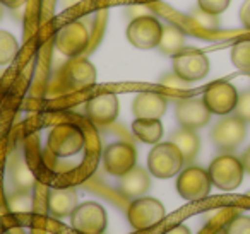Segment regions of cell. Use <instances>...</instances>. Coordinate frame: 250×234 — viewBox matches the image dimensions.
Listing matches in <instances>:
<instances>
[{"instance_id": "obj_26", "label": "cell", "mask_w": 250, "mask_h": 234, "mask_svg": "<svg viewBox=\"0 0 250 234\" xmlns=\"http://www.w3.org/2000/svg\"><path fill=\"white\" fill-rule=\"evenodd\" d=\"M190 21L194 22L197 28L206 29V31H214V29L219 28V19L218 16L209 14V12L202 11V9H197L190 14Z\"/></svg>"}, {"instance_id": "obj_36", "label": "cell", "mask_w": 250, "mask_h": 234, "mask_svg": "<svg viewBox=\"0 0 250 234\" xmlns=\"http://www.w3.org/2000/svg\"><path fill=\"white\" fill-rule=\"evenodd\" d=\"M216 234H225V231L221 229V231H218V233H216Z\"/></svg>"}, {"instance_id": "obj_1", "label": "cell", "mask_w": 250, "mask_h": 234, "mask_svg": "<svg viewBox=\"0 0 250 234\" xmlns=\"http://www.w3.org/2000/svg\"><path fill=\"white\" fill-rule=\"evenodd\" d=\"M184 162V156L173 142H163V144L158 142L147 156V169L151 175L161 179L173 178L175 175H178Z\"/></svg>"}, {"instance_id": "obj_22", "label": "cell", "mask_w": 250, "mask_h": 234, "mask_svg": "<svg viewBox=\"0 0 250 234\" xmlns=\"http://www.w3.org/2000/svg\"><path fill=\"white\" fill-rule=\"evenodd\" d=\"M7 205L14 214H31L35 209V200L29 190H18L7 196Z\"/></svg>"}, {"instance_id": "obj_29", "label": "cell", "mask_w": 250, "mask_h": 234, "mask_svg": "<svg viewBox=\"0 0 250 234\" xmlns=\"http://www.w3.org/2000/svg\"><path fill=\"white\" fill-rule=\"evenodd\" d=\"M235 115L243 121H250V91H245L238 96V103L235 106Z\"/></svg>"}, {"instance_id": "obj_32", "label": "cell", "mask_w": 250, "mask_h": 234, "mask_svg": "<svg viewBox=\"0 0 250 234\" xmlns=\"http://www.w3.org/2000/svg\"><path fill=\"white\" fill-rule=\"evenodd\" d=\"M0 2L9 9H19V7H22L28 0H0Z\"/></svg>"}, {"instance_id": "obj_17", "label": "cell", "mask_w": 250, "mask_h": 234, "mask_svg": "<svg viewBox=\"0 0 250 234\" xmlns=\"http://www.w3.org/2000/svg\"><path fill=\"white\" fill-rule=\"evenodd\" d=\"M151 186V178L149 173L146 169L134 166L129 173H125L124 176H120V183H118V190L124 196L127 198H139L144 193L149 190Z\"/></svg>"}, {"instance_id": "obj_33", "label": "cell", "mask_w": 250, "mask_h": 234, "mask_svg": "<svg viewBox=\"0 0 250 234\" xmlns=\"http://www.w3.org/2000/svg\"><path fill=\"white\" fill-rule=\"evenodd\" d=\"M165 234H192L190 229H188L187 226H184V224H178L177 227H173V229L167 231Z\"/></svg>"}, {"instance_id": "obj_3", "label": "cell", "mask_w": 250, "mask_h": 234, "mask_svg": "<svg viewBox=\"0 0 250 234\" xmlns=\"http://www.w3.org/2000/svg\"><path fill=\"white\" fill-rule=\"evenodd\" d=\"M84 134L72 123H60L48 134V151L57 157H70L84 149Z\"/></svg>"}, {"instance_id": "obj_27", "label": "cell", "mask_w": 250, "mask_h": 234, "mask_svg": "<svg viewBox=\"0 0 250 234\" xmlns=\"http://www.w3.org/2000/svg\"><path fill=\"white\" fill-rule=\"evenodd\" d=\"M223 231L225 234H250V217L235 215L225 224Z\"/></svg>"}, {"instance_id": "obj_16", "label": "cell", "mask_w": 250, "mask_h": 234, "mask_svg": "<svg viewBox=\"0 0 250 234\" xmlns=\"http://www.w3.org/2000/svg\"><path fill=\"white\" fill-rule=\"evenodd\" d=\"M168 101L163 94L144 91L134 98L132 113L136 118H161L167 111Z\"/></svg>"}, {"instance_id": "obj_18", "label": "cell", "mask_w": 250, "mask_h": 234, "mask_svg": "<svg viewBox=\"0 0 250 234\" xmlns=\"http://www.w3.org/2000/svg\"><path fill=\"white\" fill-rule=\"evenodd\" d=\"M77 207V192L74 188H53L48 195V210L53 217H70Z\"/></svg>"}, {"instance_id": "obj_14", "label": "cell", "mask_w": 250, "mask_h": 234, "mask_svg": "<svg viewBox=\"0 0 250 234\" xmlns=\"http://www.w3.org/2000/svg\"><path fill=\"white\" fill-rule=\"evenodd\" d=\"M175 115H177V120L182 128L197 130V128H202L204 125L209 123L212 113L208 110L202 99L187 98V99H180L177 103Z\"/></svg>"}, {"instance_id": "obj_30", "label": "cell", "mask_w": 250, "mask_h": 234, "mask_svg": "<svg viewBox=\"0 0 250 234\" xmlns=\"http://www.w3.org/2000/svg\"><path fill=\"white\" fill-rule=\"evenodd\" d=\"M161 86L165 87H170V89H178V91H184V89H188L190 87V82L184 80L182 77H178L177 74H170V76H165L163 79L160 80Z\"/></svg>"}, {"instance_id": "obj_31", "label": "cell", "mask_w": 250, "mask_h": 234, "mask_svg": "<svg viewBox=\"0 0 250 234\" xmlns=\"http://www.w3.org/2000/svg\"><path fill=\"white\" fill-rule=\"evenodd\" d=\"M240 21L247 29H250V0H245L240 9Z\"/></svg>"}, {"instance_id": "obj_10", "label": "cell", "mask_w": 250, "mask_h": 234, "mask_svg": "<svg viewBox=\"0 0 250 234\" xmlns=\"http://www.w3.org/2000/svg\"><path fill=\"white\" fill-rule=\"evenodd\" d=\"M238 96V91L233 84L226 82V80H218V82H212L206 87L204 94H202V101L211 113L226 117L231 111H235Z\"/></svg>"}, {"instance_id": "obj_2", "label": "cell", "mask_w": 250, "mask_h": 234, "mask_svg": "<svg viewBox=\"0 0 250 234\" xmlns=\"http://www.w3.org/2000/svg\"><path fill=\"white\" fill-rule=\"evenodd\" d=\"M208 173L216 188L223 192H231L242 185L245 169H243L242 159L231 154H221L209 164Z\"/></svg>"}, {"instance_id": "obj_35", "label": "cell", "mask_w": 250, "mask_h": 234, "mask_svg": "<svg viewBox=\"0 0 250 234\" xmlns=\"http://www.w3.org/2000/svg\"><path fill=\"white\" fill-rule=\"evenodd\" d=\"M2 5H4V4H2V2H0V18H2Z\"/></svg>"}, {"instance_id": "obj_8", "label": "cell", "mask_w": 250, "mask_h": 234, "mask_svg": "<svg viewBox=\"0 0 250 234\" xmlns=\"http://www.w3.org/2000/svg\"><path fill=\"white\" fill-rule=\"evenodd\" d=\"M209 58L195 48H184L173 55V72L187 82L204 79L209 74Z\"/></svg>"}, {"instance_id": "obj_7", "label": "cell", "mask_w": 250, "mask_h": 234, "mask_svg": "<svg viewBox=\"0 0 250 234\" xmlns=\"http://www.w3.org/2000/svg\"><path fill=\"white\" fill-rule=\"evenodd\" d=\"M70 226L83 234H103L108 226L104 209L96 202H84L70 215Z\"/></svg>"}, {"instance_id": "obj_4", "label": "cell", "mask_w": 250, "mask_h": 234, "mask_svg": "<svg viewBox=\"0 0 250 234\" xmlns=\"http://www.w3.org/2000/svg\"><path fill=\"white\" fill-rule=\"evenodd\" d=\"M167 215L165 205L153 196H139L127 209V219L136 231H144L160 224Z\"/></svg>"}, {"instance_id": "obj_6", "label": "cell", "mask_w": 250, "mask_h": 234, "mask_svg": "<svg viewBox=\"0 0 250 234\" xmlns=\"http://www.w3.org/2000/svg\"><path fill=\"white\" fill-rule=\"evenodd\" d=\"M161 33H163V26L160 24V21L153 16L144 14L130 21L129 28H127V39L136 48L151 50L158 48Z\"/></svg>"}, {"instance_id": "obj_23", "label": "cell", "mask_w": 250, "mask_h": 234, "mask_svg": "<svg viewBox=\"0 0 250 234\" xmlns=\"http://www.w3.org/2000/svg\"><path fill=\"white\" fill-rule=\"evenodd\" d=\"M19 43L9 31H0V65H7L18 57Z\"/></svg>"}, {"instance_id": "obj_24", "label": "cell", "mask_w": 250, "mask_h": 234, "mask_svg": "<svg viewBox=\"0 0 250 234\" xmlns=\"http://www.w3.org/2000/svg\"><path fill=\"white\" fill-rule=\"evenodd\" d=\"M12 181L19 190H31L36 183V178L33 175V171L29 169V166L24 161H19L18 164H14L12 168Z\"/></svg>"}, {"instance_id": "obj_34", "label": "cell", "mask_w": 250, "mask_h": 234, "mask_svg": "<svg viewBox=\"0 0 250 234\" xmlns=\"http://www.w3.org/2000/svg\"><path fill=\"white\" fill-rule=\"evenodd\" d=\"M242 164H243V169H245V173H249V175H250V147L247 149L245 152H243Z\"/></svg>"}, {"instance_id": "obj_28", "label": "cell", "mask_w": 250, "mask_h": 234, "mask_svg": "<svg viewBox=\"0 0 250 234\" xmlns=\"http://www.w3.org/2000/svg\"><path fill=\"white\" fill-rule=\"evenodd\" d=\"M229 2L231 0H197L199 4V9L202 11L209 12V14H214V16H219L228 9Z\"/></svg>"}, {"instance_id": "obj_9", "label": "cell", "mask_w": 250, "mask_h": 234, "mask_svg": "<svg viewBox=\"0 0 250 234\" xmlns=\"http://www.w3.org/2000/svg\"><path fill=\"white\" fill-rule=\"evenodd\" d=\"M60 86L65 91H81L96 84V69L91 62L84 58H72L62 67L59 74Z\"/></svg>"}, {"instance_id": "obj_19", "label": "cell", "mask_w": 250, "mask_h": 234, "mask_svg": "<svg viewBox=\"0 0 250 234\" xmlns=\"http://www.w3.org/2000/svg\"><path fill=\"white\" fill-rule=\"evenodd\" d=\"M132 132L144 144H158L165 130L160 118H136L132 123Z\"/></svg>"}, {"instance_id": "obj_20", "label": "cell", "mask_w": 250, "mask_h": 234, "mask_svg": "<svg viewBox=\"0 0 250 234\" xmlns=\"http://www.w3.org/2000/svg\"><path fill=\"white\" fill-rule=\"evenodd\" d=\"M170 142H173V144L180 149L185 162L194 161L199 152V147H201V138H199V135L195 134L194 130H188V128H180V130L173 132Z\"/></svg>"}, {"instance_id": "obj_21", "label": "cell", "mask_w": 250, "mask_h": 234, "mask_svg": "<svg viewBox=\"0 0 250 234\" xmlns=\"http://www.w3.org/2000/svg\"><path fill=\"white\" fill-rule=\"evenodd\" d=\"M184 45H185V35L182 29H178L177 26H167V28H163L160 45H158V50L161 53L173 57L180 50H184Z\"/></svg>"}, {"instance_id": "obj_13", "label": "cell", "mask_w": 250, "mask_h": 234, "mask_svg": "<svg viewBox=\"0 0 250 234\" xmlns=\"http://www.w3.org/2000/svg\"><path fill=\"white\" fill-rule=\"evenodd\" d=\"M137 151L129 142H115L110 144L103 152V166L110 175L124 176L136 166Z\"/></svg>"}, {"instance_id": "obj_25", "label": "cell", "mask_w": 250, "mask_h": 234, "mask_svg": "<svg viewBox=\"0 0 250 234\" xmlns=\"http://www.w3.org/2000/svg\"><path fill=\"white\" fill-rule=\"evenodd\" d=\"M231 62L238 70L250 74V39H243L233 45Z\"/></svg>"}, {"instance_id": "obj_15", "label": "cell", "mask_w": 250, "mask_h": 234, "mask_svg": "<svg viewBox=\"0 0 250 234\" xmlns=\"http://www.w3.org/2000/svg\"><path fill=\"white\" fill-rule=\"evenodd\" d=\"M86 115L94 125L106 127L118 117V99L113 93H103L91 98L86 104Z\"/></svg>"}, {"instance_id": "obj_5", "label": "cell", "mask_w": 250, "mask_h": 234, "mask_svg": "<svg viewBox=\"0 0 250 234\" xmlns=\"http://www.w3.org/2000/svg\"><path fill=\"white\" fill-rule=\"evenodd\" d=\"M211 178L206 169L199 166H188L184 171L178 173L177 178V192L182 198L188 202H197L209 195L211 192Z\"/></svg>"}, {"instance_id": "obj_11", "label": "cell", "mask_w": 250, "mask_h": 234, "mask_svg": "<svg viewBox=\"0 0 250 234\" xmlns=\"http://www.w3.org/2000/svg\"><path fill=\"white\" fill-rule=\"evenodd\" d=\"M247 135V125L242 118L236 115L225 117L212 127L211 130V140L219 151L229 152L236 149L243 142Z\"/></svg>"}, {"instance_id": "obj_12", "label": "cell", "mask_w": 250, "mask_h": 234, "mask_svg": "<svg viewBox=\"0 0 250 234\" xmlns=\"http://www.w3.org/2000/svg\"><path fill=\"white\" fill-rule=\"evenodd\" d=\"M89 45V31L81 21H72L60 28L55 36V46L62 55L76 58Z\"/></svg>"}]
</instances>
